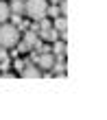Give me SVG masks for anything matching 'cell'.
<instances>
[{
    "label": "cell",
    "mask_w": 107,
    "mask_h": 120,
    "mask_svg": "<svg viewBox=\"0 0 107 120\" xmlns=\"http://www.w3.org/2000/svg\"><path fill=\"white\" fill-rule=\"evenodd\" d=\"M20 39V31L18 26H13L11 22H2L0 24V46L4 48H13Z\"/></svg>",
    "instance_id": "6da1fadb"
},
{
    "label": "cell",
    "mask_w": 107,
    "mask_h": 120,
    "mask_svg": "<svg viewBox=\"0 0 107 120\" xmlns=\"http://www.w3.org/2000/svg\"><path fill=\"white\" fill-rule=\"evenodd\" d=\"M46 15H48V18H57V15H61L59 4H48V7H46Z\"/></svg>",
    "instance_id": "52a82bcc"
},
{
    "label": "cell",
    "mask_w": 107,
    "mask_h": 120,
    "mask_svg": "<svg viewBox=\"0 0 107 120\" xmlns=\"http://www.w3.org/2000/svg\"><path fill=\"white\" fill-rule=\"evenodd\" d=\"M15 50H18L20 55H24V52H28V50H31V46H28L26 41H22V39H18V44H15Z\"/></svg>",
    "instance_id": "ba28073f"
},
{
    "label": "cell",
    "mask_w": 107,
    "mask_h": 120,
    "mask_svg": "<svg viewBox=\"0 0 107 120\" xmlns=\"http://www.w3.org/2000/svg\"><path fill=\"white\" fill-rule=\"evenodd\" d=\"M48 2H50V4H59L61 0H48Z\"/></svg>",
    "instance_id": "2e32d148"
},
{
    "label": "cell",
    "mask_w": 107,
    "mask_h": 120,
    "mask_svg": "<svg viewBox=\"0 0 107 120\" xmlns=\"http://www.w3.org/2000/svg\"><path fill=\"white\" fill-rule=\"evenodd\" d=\"M2 59H9V50H7L4 46H0V61Z\"/></svg>",
    "instance_id": "4fadbf2b"
},
{
    "label": "cell",
    "mask_w": 107,
    "mask_h": 120,
    "mask_svg": "<svg viewBox=\"0 0 107 120\" xmlns=\"http://www.w3.org/2000/svg\"><path fill=\"white\" fill-rule=\"evenodd\" d=\"M46 7L48 0H24V15H28L31 20H39L46 15Z\"/></svg>",
    "instance_id": "7a4b0ae2"
},
{
    "label": "cell",
    "mask_w": 107,
    "mask_h": 120,
    "mask_svg": "<svg viewBox=\"0 0 107 120\" xmlns=\"http://www.w3.org/2000/svg\"><path fill=\"white\" fill-rule=\"evenodd\" d=\"M28 26H31V20H24V18H22V22L18 24V31L22 33V31H26V29H28Z\"/></svg>",
    "instance_id": "30bf717a"
},
{
    "label": "cell",
    "mask_w": 107,
    "mask_h": 120,
    "mask_svg": "<svg viewBox=\"0 0 107 120\" xmlns=\"http://www.w3.org/2000/svg\"><path fill=\"white\" fill-rule=\"evenodd\" d=\"M9 2H2V0H0V24L2 22H7V20H9Z\"/></svg>",
    "instance_id": "8992f818"
},
{
    "label": "cell",
    "mask_w": 107,
    "mask_h": 120,
    "mask_svg": "<svg viewBox=\"0 0 107 120\" xmlns=\"http://www.w3.org/2000/svg\"><path fill=\"white\" fill-rule=\"evenodd\" d=\"M53 29H57V31H68V15H57V18H53Z\"/></svg>",
    "instance_id": "277c9868"
},
{
    "label": "cell",
    "mask_w": 107,
    "mask_h": 120,
    "mask_svg": "<svg viewBox=\"0 0 107 120\" xmlns=\"http://www.w3.org/2000/svg\"><path fill=\"white\" fill-rule=\"evenodd\" d=\"M0 76H2V79H13V72H9V70H7V72H2Z\"/></svg>",
    "instance_id": "9a60e30c"
},
{
    "label": "cell",
    "mask_w": 107,
    "mask_h": 120,
    "mask_svg": "<svg viewBox=\"0 0 107 120\" xmlns=\"http://www.w3.org/2000/svg\"><path fill=\"white\" fill-rule=\"evenodd\" d=\"M13 68H15V72H20V70L24 68V59H18V57H13Z\"/></svg>",
    "instance_id": "9c48e42d"
},
{
    "label": "cell",
    "mask_w": 107,
    "mask_h": 120,
    "mask_svg": "<svg viewBox=\"0 0 107 120\" xmlns=\"http://www.w3.org/2000/svg\"><path fill=\"white\" fill-rule=\"evenodd\" d=\"M39 52H50V44H42V48H39Z\"/></svg>",
    "instance_id": "5bb4252c"
},
{
    "label": "cell",
    "mask_w": 107,
    "mask_h": 120,
    "mask_svg": "<svg viewBox=\"0 0 107 120\" xmlns=\"http://www.w3.org/2000/svg\"><path fill=\"white\" fill-rule=\"evenodd\" d=\"M9 68H11V61L9 59H2V61H0V72H7Z\"/></svg>",
    "instance_id": "8fae6325"
},
{
    "label": "cell",
    "mask_w": 107,
    "mask_h": 120,
    "mask_svg": "<svg viewBox=\"0 0 107 120\" xmlns=\"http://www.w3.org/2000/svg\"><path fill=\"white\" fill-rule=\"evenodd\" d=\"M9 11L18 13V15H24V0H9Z\"/></svg>",
    "instance_id": "5b68a950"
},
{
    "label": "cell",
    "mask_w": 107,
    "mask_h": 120,
    "mask_svg": "<svg viewBox=\"0 0 107 120\" xmlns=\"http://www.w3.org/2000/svg\"><path fill=\"white\" fill-rule=\"evenodd\" d=\"M20 74H22L24 79H39V76H42V70H39L37 63H28V61H24V68L20 70Z\"/></svg>",
    "instance_id": "3957f363"
},
{
    "label": "cell",
    "mask_w": 107,
    "mask_h": 120,
    "mask_svg": "<svg viewBox=\"0 0 107 120\" xmlns=\"http://www.w3.org/2000/svg\"><path fill=\"white\" fill-rule=\"evenodd\" d=\"M59 11H61V15H68V0H61L59 2Z\"/></svg>",
    "instance_id": "7c38bea8"
}]
</instances>
